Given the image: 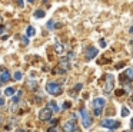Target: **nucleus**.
<instances>
[{
	"label": "nucleus",
	"mask_w": 133,
	"mask_h": 132,
	"mask_svg": "<svg viewBox=\"0 0 133 132\" xmlns=\"http://www.w3.org/2000/svg\"><path fill=\"white\" fill-rule=\"evenodd\" d=\"M104 79H106V83H104L103 92H104V93H107V95H109L110 92L113 91V88H115V77H113V75L107 73L106 76H104Z\"/></svg>",
	"instance_id": "nucleus-1"
},
{
	"label": "nucleus",
	"mask_w": 133,
	"mask_h": 132,
	"mask_svg": "<svg viewBox=\"0 0 133 132\" xmlns=\"http://www.w3.org/2000/svg\"><path fill=\"white\" fill-rule=\"evenodd\" d=\"M46 91L49 92L50 95H55V96H57V95L62 93V86L59 85V83H55V82H49L46 85Z\"/></svg>",
	"instance_id": "nucleus-2"
},
{
	"label": "nucleus",
	"mask_w": 133,
	"mask_h": 132,
	"mask_svg": "<svg viewBox=\"0 0 133 132\" xmlns=\"http://www.w3.org/2000/svg\"><path fill=\"white\" fill-rule=\"evenodd\" d=\"M80 116H82V123L84 128H90L92 126V118H90L87 109H80Z\"/></svg>",
	"instance_id": "nucleus-3"
},
{
	"label": "nucleus",
	"mask_w": 133,
	"mask_h": 132,
	"mask_svg": "<svg viewBox=\"0 0 133 132\" xmlns=\"http://www.w3.org/2000/svg\"><path fill=\"white\" fill-rule=\"evenodd\" d=\"M102 126L103 128H109V129H116L120 126V122L115 119H104V121H102Z\"/></svg>",
	"instance_id": "nucleus-4"
},
{
	"label": "nucleus",
	"mask_w": 133,
	"mask_h": 132,
	"mask_svg": "<svg viewBox=\"0 0 133 132\" xmlns=\"http://www.w3.org/2000/svg\"><path fill=\"white\" fill-rule=\"evenodd\" d=\"M52 115H53L52 109H50V108H44V109H42V111L39 112V119H40V121H50Z\"/></svg>",
	"instance_id": "nucleus-5"
},
{
	"label": "nucleus",
	"mask_w": 133,
	"mask_h": 132,
	"mask_svg": "<svg viewBox=\"0 0 133 132\" xmlns=\"http://www.w3.org/2000/svg\"><path fill=\"white\" fill-rule=\"evenodd\" d=\"M63 131L64 132H79L77 129H76V121H67L66 123L63 125Z\"/></svg>",
	"instance_id": "nucleus-6"
},
{
	"label": "nucleus",
	"mask_w": 133,
	"mask_h": 132,
	"mask_svg": "<svg viewBox=\"0 0 133 132\" xmlns=\"http://www.w3.org/2000/svg\"><path fill=\"white\" fill-rule=\"evenodd\" d=\"M122 82H132L133 80V69H127V70H124V73L122 75Z\"/></svg>",
	"instance_id": "nucleus-7"
},
{
	"label": "nucleus",
	"mask_w": 133,
	"mask_h": 132,
	"mask_svg": "<svg viewBox=\"0 0 133 132\" xmlns=\"http://www.w3.org/2000/svg\"><path fill=\"white\" fill-rule=\"evenodd\" d=\"M104 105H106V100H104L103 98H96V99L93 100V106H95V109H103Z\"/></svg>",
	"instance_id": "nucleus-8"
},
{
	"label": "nucleus",
	"mask_w": 133,
	"mask_h": 132,
	"mask_svg": "<svg viewBox=\"0 0 133 132\" xmlns=\"http://www.w3.org/2000/svg\"><path fill=\"white\" fill-rule=\"evenodd\" d=\"M96 56H97V49H96V47H89V49H87V52H86V59L87 60L95 59Z\"/></svg>",
	"instance_id": "nucleus-9"
},
{
	"label": "nucleus",
	"mask_w": 133,
	"mask_h": 132,
	"mask_svg": "<svg viewBox=\"0 0 133 132\" xmlns=\"http://www.w3.org/2000/svg\"><path fill=\"white\" fill-rule=\"evenodd\" d=\"M59 66H60V69H62L63 72H66L67 69L70 68V65H69V59H66V57H63V59L60 60V65H59Z\"/></svg>",
	"instance_id": "nucleus-10"
},
{
	"label": "nucleus",
	"mask_w": 133,
	"mask_h": 132,
	"mask_svg": "<svg viewBox=\"0 0 133 132\" xmlns=\"http://www.w3.org/2000/svg\"><path fill=\"white\" fill-rule=\"evenodd\" d=\"M0 79H2V82H9V80H10L9 70H6V69H4V70L2 72V75H0Z\"/></svg>",
	"instance_id": "nucleus-11"
},
{
	"label": "nucleus",
	"mask_w": 133,
	"mask_h": 132,
	"mask_svg": "<svg viewBox=\"0 0 133 132\" xmlns=\"http://www.w3.org/2000/svg\"><path fill=\"white\" fill-rule=\"evenodd\" d=\"M55 50H56V53H63V52H64V46L62 45L60 42H56V45H55Z\"/></svg>",
	"instance_id": "nucleus-12"
},
{
	"label": "nucleus",
	"mask_w": 133,
	"mask_h": 132,
	"mask_svg": "<svg viewBox=\"0 0 133 132\" xmlns=\"http://www.w3.org/2000/svg\"><path fill=\"white\" fill-rule=\"evenodd\" d=\"M49 108L52 109L53 112H60V109H59V106L56 105V102H53V100H52V102L49 103Z\"/></svg>",
	"instance_id": "nucleus-13"
},
{
	"label": "nucleus",
	"mask_w": 133,
	"mask_h": 132,
	"mask_svg": "<svg viewBox=\"0 0 133 132\" xmlns=\"http://www.w3.org/2000/svg\"><path fill=\"white\" fill-rule=\"evenodd\" d=\"M35 33H36V30L32 27V26H29V27L26 29V36L29 37V36H35Z\"/></svg>",
	"instance_id": "nucleus-14"
},
{
	"label": "nucleus",
	"mask_w": 133,
	"mask_h": 132,
	"mask_svg": "<svg viewBox=\"0 0 133 132\" xmlns=\"http://www.w3.org/2000/svg\"><path fill=\"white\" fill-rule=\"evenodd\" d=\"M22 77H23V73L22 72H15V75H13V79L15 80H22Z\"/></svg>",
	"instance_id": "nucleus-15"
},
{
	"label": "nucleus",
	"mask_w": 133,
	"mask_h": 132,
	"mask_svg": "<svg viewBox=\"0 0 133 132\" xmlns=\"http://www.w3.org/2000/svg\"><path fill=\"white\" fill-rule=\"evenodd\" d=\"M35 17L36 19H42V17H44V11L43 10H36L35 11Z\"/></svg>",
	"instance_id": "nucleus-16"
},
{
	"label": "nucleus",
	"mask_w": 133,
	"mask_h": 132,
	"mask_svg": "<svg viewBox=\"0 0 133 132\" xmlns=\"http://www.w3.org/2000/svg\"><path fill=\"white\" fill-rule=\"evenodd\" d=\"M4 95H7V96H12V95H15V88H7L6 91H4Z\"/></svg>",
	"instance_id": "nucleus-17"
},
{
	"label": "nucleus",
	"mask_w": 133,
	"mask_h": 132,
	"mask_svg": "<svg viewBox=\"0 0 133 132\" xmlns=\"http://www.w3.org/2000/svg\"><path fill=\"white\" fill-rule=\"evenodd\" d=\"M22 95H23V92H22V91H19V92H17V95H16V96L13 98V103H17V102H19V99H20V96H22Z\"/></svg>",
	"instance_id": "nucleus-18"
},
{
	"label": "nucleus",
	"mask_w": 133,
	"mask_h": 132,
	"mask_svg": "<svg viewBox=\"0 0 133 132\" xmlns=\"http://www.w3.org/2000/svg\"><path fill=\"white\" fill-rule=\"evenodd\" d=\"M129 113H130V111L123 106V108H122V116H129Z\"/></svg>",
	"instance_id": "nucleus-19"
},
{
	"label": "nucleus",
	"mask_w": 133,
	"mask_h": 132,
	"mask_svg": "<svg viewBox=\"0 0 133 132\" xmlns=\"http://www.w3.org/2000/svg\"><path fill=\"white\" fill-rule=\"evenodd\" d=\"M53 27H55V22H53V20H49V22H47V29H49V30H53Z\"/></svg>",
	"instance_id": "nucleus-20"
},
{
	"label": "nucleus",
	"mask_w": 133,
	"mask_h": 132,
	"mask_svg": "<svg viewBox=\"0 0 133 132\" xmlns=\"http://www.w3.org/2000/svg\"><path fill=\"white\" fill-rule=\"evenodd\" d=\"M27 85H29V88H30V89H33V91H35V89L37 88V83H36V82H27Z\"/></svg>",
	"instance_id": "nucleus-21"
},
{
	"label": "nucleus",
	"mask_w": 133,
	"mask_h": 132,
	"mask_svg": "<svg viewBox=\"0 0 133 132\" xmlns=\"http://www.w3.org/2000/svg\"><path fill=\"white\" fill-rule=\"evenodd\" d=\"M22 43H23V45H29V37L23 36V37H22Z\"/></svg>",
	"instance_id": "nucleus-22"
},
{
	"label": "nucleus",
	"mask_w": 133,
	"mask_h": 132,
	"mask_svg": "<svg viewBox=\"0 0 133 132\" xmlns=\"http://www.w3.org/2000/svg\"><path fill=\"white\" fill-rule=\"evenodd\" d=\"M99 45H100V47H106V42H104L103 39L99 40Z\"/></svg>",
	"instance_id": "nucleus-23"
},
{
	"label": "nucleus",
	"mask_w": 133,
	"mask_h": 132,
	"mask_svg": "<svg viewBox=\"0 0 133 132\" xmlns=\"http://www.w3.org/2000/svg\"><path fill=\"white\" fill-rule=\"evenodd\" d=\"M100 113H102V109H95V115H96V116H100Z\"/></svg>",
	"instance_id": "nucleus-24"
},
{
	"label": "nucleus",
	"mask_w": 133,
	"mask_h": 132,
	"mask_svg": "<svg viewBox=\"0 0 133 132\" xmlns=\"http://www.w3.org/2000/svg\"><path fill=\"white\" fill-rule=\"evenodd\" d=\"M4 103H6V102H4V99H3V98H0V106H4Z\"/></svg>",
	"instance_id": "nucleus-25"
},
{
	"label": "nucleus",
	"mask_w": 133,
	"mask_h": 132,
	"mask_svg": "<svg viewBox=\"0 0 133 132\" xmlns=\"http://www.w3.org/2000/svg\"><path fill=\"white\" fill-rule=\"evenodd\" d=\"M47 132H57V128H50Z\"/></svg>",
	"instance_id": "nucleus-26"
},
{
	"label": "nucleus",
	"mask_w": 133,
	"mask_h": 132,
	"mask_svg": "<svg viewBox=\"0 0 133 132\" xmlns=\"http://www.w3.org/2000/svg\"><path fill=\"white\" fill-rule=\"evenodd\" d=\"M17 4L20 6V7H23V0H17Z\"/></svg>",
	"instance_id": "nucleus-27"
},
{
	"label": "nucleus",
	"mask_w": 133,
	"mask_h": 132,
	"mask_svg": "<svg viewBox=\"0 0 133 132\" xmlns=\"http://www.w3.org/2000/svg\"><path fill=\"white\" fill-rule=\"evenodd\" d=\"M80 89H82V85H80V83H79V85H76V91H80Z\"/></svg>",
	"instance_id": "nucleus-28"
},
{
	"label": "nucleus",
	"mask_w": 133,
	"mask_h": 132,
	"mask_svg": "<svg viewBox=\"0 0 133 132\" xmlns=\"http://www.w3.org/2000/svg\"><path fill=\"white\" fill-rule=\"evenodd\" d=\"M3 30H4V27H3V26H0V34L3 33Z\"/></svg>",
	"instance_id": "nucleus-29"
},
{
	"label": "nucleus",
	"mask_w": 133,
	"mask_h": 132,
	"mask_svg": "<svg viewBox=\"0 0 133 132\" xmlns=\"http://www.w3.org/2000/svg\"><path fill=\"white\" fill-rule=\"evenodd\" d=\"M130 33L133 34V26H132V27H130Z\"/></svg>",
	"instance_id": "nucleus-30"
},
{
	"label": "nucleus",
	"mask_w": 133,
	"mask_h": 132,
	"mask_svg": "<svg viewBox=\"0 0 133 132\" xmlns=\"http://www.w3.org/2000/svg\"><path fill=\"white\" fill-rule=\"evenodd\" d=\"M130 125H132V128H133V118H132V121H130Z\"/></svg>",
	"instance_id": "nucleus-31"
},
{
	"label": "nucleus",
	"mask_w": 133,
	"mask_h": 132,
	"mask_svg": "<svg viewBox=\"0 0 133 132\" xmlns=\"http://www.w3.org/2000/svg\"><path fill=\"white\" fill-rule=\"evenodd\" d=\"M27 2H30V3H33V2H35V0H27Z\"/></svg>",
	"instance_id": "nucleus-32"
},
{
	"label": "nucleus",
	"mask_w": 133,
	"mask_h": 132,
	"mask_svg": "<svg viewBox=\"0 0 133 132\" xmlns=\"http://www.w3.org/2000/svg\"><path fill=\"white\" fill-rule=\"evenodd\" d=\"M130 102H132V105H133V98H132V99H130Z\"/></svg>",
	"instance_id": "nucleus-33"
},
{
	"label": "nucleus",
	"mask_w": 133,
	"mask_h": 132,
	"mask_svg": "<svg viewBox=\"0 0 133 132\" xmlns=\"http://www.w3.org/2000/svg\"><path fill=\"white\" fill-rule=\"evenodd\" d=\"M0 125H2V118H0Z\"/></svg>",
	"instance_id": "nucleus-34"
},
{
	"label": "nucleus",
	"mask_w": 133,
	"mask_h": 132,
	"mask_svg": "<svg viewBox=\"0 0 133 132\" xmlns=\"http://www.w3.org/2000/svg\"><path fill=\"white\" fill-rule=\"evenodd\" d=\"M124 132H133V131H124Z\"/></svg>",
	"instance_id": "nucleus-35"
},
{
	"label": "nucleus",
	"mask_w": 133,
	"mask_h": 132,
	"mask_svg": "<svg viewBox=\"0 0 133 132\" xmlns=\"http://www.w3.org/2000/svg\"><path fill=\"white\" fill-rule=\"evenodd\" d=\"M0 23H2V16H0Z\"/></svg>",
	"instance_id": "nucleus-36"
},
{
	"label": "nucleus",
	"mask_w": 133,
	"mask_h": 132,
	"mask_svg": "<svg viewBox=\"0 0 133 132\" xmlns=\"http://www.w3.org/2000/svg\"><path fill=\"white\" fill-rule=\"evenodd\" d=\"M43 2H44V3H46V2H47V0H43Z\"/></svg>",
	"instance_id": "nucleus-37"
},
{
	"label": "nucleus",
	"mask_w": 133,
	"mask_h": 132,
	"mask_svg": "<svg viewBox=\"0 0 133 132\" xmlns=\"http://www.w3.org/2000/svg\"><path fill=\"white\" fill-rule=\"evenodd\" d=\"M0 72H2V68H0Z\"/></svg>",
	"instance_id": "nucleus-38"
}]
</instances>
